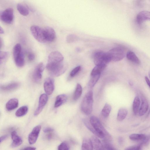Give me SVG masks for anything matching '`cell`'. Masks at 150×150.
Listing matches in <instances>:
<instances>
[{
  "mask_svg": "<svg viewBox=\"0 0 150 150\" xmlns=\"http://www.w3.org/2000/svg\"><path fill=\"white\" fill-rule=\"evenodd\" d=\"M24 55L22 52L21 54L16 59H14L15 63L19 67H22L24 65Z\"/></svg>",
  "mask_w": 150,
  "mask_h": 150,
  "instance_id": "cell-26",
  "label": "cell"
},
{
  "mask_svg": "<svg viewBox=\"0 0 150 150\" xmlns=\"http://www.w3.org/2000/svg\"><path fill=\"white\" fill-rule=\"evenodd\" d=\"M53 129L50 128H48L44 129L43 131L45 133H49L53 132Z\"/></svg>",
  "mask_w": 150,
  "mask_h": 150,
  "instance_id": "cell-40",
  "label": "cell"
},
{
  "mask_svg": "<svg viewBox=\"0 0 150 150\" xmlns=\"http://www.w3.org/2000/svg\"><path fill=\"white\" fill-rule=\"evenodd\" d=\"M111 110V106L109 104L106 103L101 111V114L104 118H107L109 116Z\"/></svg>",
  "mask_w": 150,
  "mask_h": 150,
  "instance_id": "cell-29",
  "label": "cell"
},
{
  "mask_svg": "<svg viewBox=\"0 0 150 150\" xmlns=\"http://www.w3.org/2000/svg\"><path fill=\"white\" fill-rule=\"evenodd\" d=\"M8 136L7 135H6L1 136V139H0L1 143L2 142L6 140Z\"/></svg>",
  "mask_w": 150,
  "mask_h": 150,
  "instance_id": "cell-41",
  "label": "cell"
},
{
  "mask_svg": "<svg viewBox=\"0 0 150 150\" xmlns=\"http://www.w3.org/2000/svg\"><path fill=\"white\" fill-rule=\"evenodd\" d=\"M78 39V38L77 36L72 34L68 35L66 38L67 42L69 43H73Z\"/></svg>",
  "mask_w": 150,
  "mask_h": 150,
  "instance_id": "cell-33",
  "label": "cell"
},
{
  "mask_svg": "<svg viewBox=\"0 0 150 150\" xmlns=\"http://www.w3.org/2000/svg\"><path fill=\"white\" fill-rule=\"evenodd\" d=\"M101 74L92 75L89 83V86L90 87L93 88L94 86L99 80Z\"/></svg>",
  "mask_w": 150,
  "mask_h": 150,
  "instance_id": "cell-30",
  "label": "cell"
},
{
  "mask_svg": "<svg viewBox=\"0 0 150 150\" xmlns=\"http://www.w3.org/2000/svg\"><path fill=\"white\" fill-rule=\"evenodd\" d=\"M141 145H134L130 147L126 148L125 150H141Z\"/></svg>",
  "mask_w": 150,
  "mask_h": 150,
  "instance_id": "cell-38",
  "label": "cell"
},
{
  "mask_svg": "<svg viewBox=\"0 0 150 150\" xmlns=\"http://www.w3.org/2000/svg\"><path fill=\"white\" fill-rule=\"evenodd\" d=\"M0 18L4 23L10 24L13 22L14 19V10L11 8H8L1 13Z\"/></svg>",
  "mask_w": 150,
  "mask_h": 150,
  "instance_id": "cell-7",
  "label": "cell"
},
{
  "mask_svg": "<svg viewBox=\"0 0 150 150\" xmlns=\"http://www.w3.org/2000/svg\"><path fill=\"white\" fill-rule=\"evenodd\" d=\"M30 30L32 35L37 41L41 43L47 42L43 28L38 26L33 25L31 27Z\"/></svg>",
  "mask_w": 150,
  "mask_h": 150,
  "instance_id": "cell-6",
  "label": "cell"
},
{
  "mask_svg": "<svg viewBox=\"0 0 150 150\" xmlns=\"http://www.w3.org/2000/svg\"><path fill=\"white\" fill-rule=\"evenodd\" d=\"M45 37L47 42H52L55 39L56 37L54 30L50 27H47L43 28Z\"/></svg>",
  "mask_w": 150,
  "mask_h": 150,
  "instance_id": "cell-11",
  "label": "cell"
},
{
  "mask_svg": "<svg viewBox=\"0 0 150 150\" xmlns=\"http://www.w3.org/2000/svg\"><path fill=\"white\" fill-rule=\"evenodd\" d=\"M11 137L13 142L11 144L12 147H16L21 145L23 142L22 139L19 136L16 132H12L11 134Z\"/></svg>",
  "mask_w": 150,
  "mask_h": 150,
  "instance_id": "cell-15",
  "label": "cell"
},
{
  "mask_svg": "<svg viewBox=\"0 0 150 150\" xmlns=\"http://www.w3.org/2000/svg\"><path fill=\"white\" fill-rule=\"evenodd\" d=\"M130 139L134 141H141V145L147 143L149 141V137L143 134H133L129 136Z\"/></svg>",
  "mask_w": 150,
  "mask_h": 150,
  "instance_id": "cell-12",
  "label": "cell"
},
{
  "mask_svg": "<svg viewBox=\"0 0 150 150\" xmlns=\"http://www.w3.org/2000/svg\"><path fill=\"white\" fill-rule=\"evenodd\" d=\"M103 146L104 150H116L111 144L106 142H104Z\"/></svg>",
  "mask_w": 150,
  "mask_h": 150,
  "instance_id": "cell-37",
  "label": "cell"
},
{
  "mask_svg": "<svg viewBox=\"0 0 150 150\" xmlns=\"http://www.w3.org/2000/svg\"><path fill=\"white\" fill-rule=\"evenodd\" d=\"M140 100L138 96L135 97L133 102L132 110L133 113L135 115H138L140 105Z\"/></svg>",
  "mask_w": 150,
  "mask_h": 150,
  "instance_id": "cell-21",
  "label": "cell"
},
{
  "mask_svg": "<svg viewBox=\"0 0 150 150\" xmlns=\"http://www.w3.org/2000/svg\"><path fill=\"white\" fill-rule=\"evenodd\" d=\"M107 53L111 61L114 62L119 61L122 60L126 55L124 49L120 47L114 48Z\"/></svg>",
  "mask_w": 150,
  "mask_h": 150,
  "instance_id": "cell-5",
  "label": "cell"
},
{
  "mask_svg": "<svg viewBox=\"0 0 150 150\" xmlns=\"http://www.w3.org/2000/svg\"><path fill=\"white\" fill-rule=\"evenodd\" d=\"M128 114V110L125 108L120 109L118 113L117 119L119 121H122L126 117Z\"/></svg>",
  "mask_w": 150,
  "mask_h": 150,
  "instance_id": "cell-24",
  "label": "cell"
},
{
  "mask_svg": "<svg viewBox=\"0 0 150 150\" xmlns=\"http://www.w3.org/2000/svg\"><path fill=\"white\" fill-rule=\"evenodd\" d=\"M44 87L45 92L46 94L50 95L52 94L54 91V84L53 80L51 78H47L44 83Z\"/></svg>",
  "mask_w": 150,
  "mask_h": 150,
  "instance_id": "cell-13",
  "label": "cell"
},
{
  "mask_svg": "<svg viewBox=\"0 0 150 150\" xmlns=\"http://www.w3.org/2000/svg\"><path fill=\"white\" fill-rule=\"evenodd\" d=\"M22 48L21 45L19 43L16 44L14 46L13 49V55L14 59H15L19 57L22 53Z\"/></svg>",
  "mask_w": 150,
  "mask_h": 150,
  "instance_id": "cell-28",
  "label": "cell"
},
{
  "mask_svg": "<svg viewBox=\"0 0 150 150\" xmlns=\"http://www.w3.org/2000/svg\"><path fill=\"white\" fill-rule=\"evenodd\" d=\"M126 57L129 61L139 65L141 64L140 59L134 52L130 51L126 54Z\"/></svg>",
  "mask_w": 150,
  "mask_h": 150,
  "instance_id": "cell-20",
  "label": "cell"
},
{
  "mask_svg": "<svg viewBox=\"0 0 150 150\" xmlns=\"http://www.w3.org/2000/svg\"><path fill=\"white\" fill-rule=\"evenodd\" d=\"M48 99V97L47 94H44L41 95L38 107L34 113L35 116H38L41 113L47 103Z\"/></svg>",
  "mask_w": 150,
  "mask_h": 150,
  "instance_id": "cell-9",
  "label": "cell"
},
{
  "mask_svg": "<svg viewBox=\"0 0 150 150\" xmlns=\"http://www.w3.org/2000/svg\"><path fill=\"white\" fill-rule=\"evenodd\" d=\"M41 128L40 125L35 127L30 133L28 137V141L30 144L32 145L36 143Z\"/></svg>",
  "mask_w": 150,
  "mask_h": 150,
  "instance_id": "cell-10",
  "label": "cell"
},
{
  "mask_svg": "<svg viewBox=\"0 0 150 150\" xmlns=\"http://www.w3.org/2000/svg\"><path fill=\"white\" fill-rule=\"evenodd\" d=\"M93 103V93L90 91L85 95L81 103V110L85 114L89 115L92 113Z\"/></svg>",
  "mask_w": 150,
  "mask_h": 150,
  "instance_id": "cell-2",
  "label": "cell"
},
{
  "mask_svg": "<svg viewBox=\"0 0 150 150\" xmlns=\"http://www.w3.org/2000/svg\"><path fill=\"white\" fill-rule=\"evenodd\" d=\"M36 148L34 147H28L24 148L21 150H36Z\"/></svg>",
  "mask_w": 150,
  "mask_h": 150,
  "instance_id": "cell-42",
  "label": "cell"
},
{
  "mask_svg": "<svg viewBox=\"0 0 150 150\" xmlns=\"http://www.w3.org/2000/svg\"><path fill=\"white\" fill-rule=\"evenodd\" d=\"M58 150H70V147L67 143L63 142L59 146Z\"/></svg>",
  "mask_w": 150,
  "mask_h": 150,
  "instance_id": "cell-35",
  "label": "cell"
},
{
  "mask_svg": "<svg viewBox=\"0 0 150 150\" xmlns=\"http://www.w3.org/2000/svg\"><path fill=\"white\" fill-rule=\"evenodd\" d=\"M20 86V84L18 83L13 82L1 86V91L5 92H11L16 89Z\"/></svg>",
  "mask_w": 150,
  "mask_h": 150,
  "instance_id": "cell-16",
  "label": "cell"
},
{
  "mask_svg": "<svg viewBox=\"0 0 150 150\" xmlns=\"http://www.w3.org/2000/svg\"><path fill=\"white\" fill-rule=\"evenodd\" d=\"M81 67L80 66H78L74 68L71 72L70 76L71 77H73L77 74L80 71Z\"/></svg>",
  "mask_w": 150,
  "mask_h": 150,
  "instance_id": "cell-36",
  "label": "cell"
},
{
  "mask_svg": "<svg viewBox=\"0 0 150 150\" xmlns=\"http://www.w3.org/2000/svg\"><path fill=\"white\" fill-rule=\"evenodd\" d=\"M145 78L146 83L150 88V81L149 80L147 77H145Z\"/></svg>",
  "mask_w": 150,
  "mask_h": 150,
  "instance_id": "cell-43",
  "label": "cell"
},
{
  "mask_svg": "<svg viewBox=\"0 0 150 150\" xmlns=\"http://www.w3.org/2000/svg\"><path fill=\"white\" fill-rule=\"evenodd\" d=\"M17 8L20 13L24 16H27L29 14V11L28 8L22 4L18 3Z\"/></svg>",
  "mask_w": 150,
  "mask_h": 150,
  "instance_id": "cell-25",
  "label": "cell"
},
{
  "mask_svg": "<svg viewBox=\"0 0 150 150\" xmlns=\"http://www.w3.org/2000/svg\"><path fill=\"white\" fill-rule=\"evenodd\" d=\"M45 67L42 63L39 64L36 67L33 74V78L36 83H39L41 80L42 74L44 69Z\"/></svg>",
  "mask_w": 150,
  "mask_h": 150,
  "instance_id": "cell-8",
  "label": "cell"
},
{
  "mask_svg": "<svg viewBox=\"0 0 150 150\" xmlns=\"http://www.w3.org/2000/svg\"><path fill=\"white\" fill-rule=\"evenodd\" d=\"M64 59L63 56L58 53L52 52L50 54L46 68L52 76H60L67 70L68 66L64 62Z\"/></svg>",
  "mask_w": 150,
  "mask_h": 150,
  "instance_id": "cell-1",
  "label": "cell"
},
{
  "mask_svg": "<svg viewBox=\"0 0 150 150\" xmlns=\"http://www.w3.org/2000/svg\"><path fill=\"white\" fill-rule=\"evenodd\" d=\"M146 20H150V11H142L137 15L136 21L139 24H141L143 22Z\"/></svg>",
  "mask_w": 150,
  "mask_h": 150,
  "instance_id": "cell-14",
  "label": "cell"
},
{
  "mask_svg": "<svg viewBox=\"0 0 150 150\" xmlns=\"http://www.w3.org/2000/svg\"><path fill=\"white\" fill-rule=\"evenodd\" d=\"M91 140L93 147L95 150H104L103 145L98 138L96 137L93 136Z\"/></svg>",
  "mask_w": 150,
  "mask_h": 150,
  "instance_id": "cell-23",
  "label": "cell"
},
{
  "mask_svg": "<svg viewBox=\"0 0 150 150\" xmlns=\"http://www.w3.org/2000/svg\"><path fill=\"white\" fill-rule=\"evenodd\" d=\"M94 62L96 66H107L111 60L107 53L102 51L96 52L94 56Z\"/></svg>",
  "mask_w": 150,
  "mask_h": 150,
  "instance_id": "cell-4",
  "label": "cell"
},
{
  "mask_svg": "<svg viewBox=\"0 0 150 150\" xmlns=\"http://www.w3.org/2000/svg\"><path fill=\"white\" fill-rule=\"evenodd\" d=\"M142 103L139 109V115L140 116L144 115L147 112L149 108V103L147 99L144 97L142 98Z\"/></svg>",
  "mask_w": 150,
  "mask_h": 150,
  "instance_id": "cell-17",
  "label": "cell"
},
{
  "mask_svg": "<svg viewBox=\"0 0 150 150\" xmlns=\"http://www.w3.org/2000/svg\"><path fill=\"white\" fill-rule=\"evenodd\" d=\"M149 78H150V69L149 71Z\"/></svg>",
  "mask_w": 150,
  "mask_h": 150,
  "instance_id": "cell-45",
  "label": "cell"
},
{
  "mask_svg": "<svg viewBox=\"0 0 150 150\" xmlns=\"http://www.w3.org/2000/svg\"><path fill=\"white\" fill-rule=\"evenodd\" d=\"M19 104L18 100L16 98L12 99L9 100L6 105V108L8 111H11L17 108Z\"/></svg>",
  "mask_w": 150,
  "mask_h": 150,
  "instance_id": "cell-18",
  "label": "cell"
},
{
  "mask_svg": "<svg viewBox=\"0 0 150 150\" xmlns=\"http://www.w3.org/2000/svg\"><path fill=\"white\" fill-rule=\"evenodd\" d=\"M0 33H1V34H3L4 33V30L1 26L0 27Z\"/></svg>",
  "mask_w": 150,
  "mask_h": 150,
  "instance_id": "cell-44",
  "label": "cell"
},
{
  "mask_svg": "<svg viewBox=\"0 0 150 150\" xmlns=\"http://www.w3.org/2000/svg\"><path fill=\"white\" fill-rule=\"evenodd\" d=\"M67 99V96L65 95H58L56 98L54 104V107L57 108L61 106L66 101Z\"/></svg>",
  "mask_w": 150,
  "mask_h": 150,
  "instance_id": "cell-19",
  "label": "cell"
},
{
  "mask_svg": "<svg viewBox=\"0 0 150 150\" xmlns=\"http://www.w3.org/2000/svg\"><path fill=\"white\" fill-rule=\"evenodd\" d=\"M106 66H96L93 70L91 76L96 74H101V72L106 67Z\"/></svg>",
  "mask_w": 150,
  "mask_h": 150,
  "instance_id": "cell-31",
  "label": "cell"
},
{
  "mask_svg": "<svg viewBox=\"0 0 150 150\" xmlns=\"http://www.w3.org/2000/svg\"><path fill=\"white\" fill-rule=\"evenodd\" d=\"M89 122L97 133L98 137L103 139L108 134L99 119L97 117L95 116L91 117L90 118Z\"/></svg>",
  "mask_w": 150,
  "mask_h": 150,
  "instance_id": "cell-3",
  "label": "cell"
},
{
  "mask_svg": "<svg viewBox=\"0 0 150 150\" xmlns=\"http://www.w3.org/2000/svg\"><path fill=\"white\" fill-rule=\"evenodd\" d=\"M28 58L30 61H32L35 59V55L32 53L29 52L28 54Z\"/></svg>",
  "mask_w": 150,
  "mask_h": 150,
  "instance_id": "cell-39",
  "label": "cell"
},
{
  "mask_svg": "<svg viewBox=\"0 0 150 150\" xmlns=\"http://www.w3.org/2000/svg\"><path fill=\"white\" fill-rule=\"evenodd\" d=\"M82 93V88L81 85L78 84L76 90L74 92L73 96L74 100H78L81 96Z\"/></svg>",
  "mask_w": 150,
  "mask_h": 150,
  "instance_id": "cell-27",
  "label": "cell"
},
{
  "mask_svg": "<svg viewBox=\"0 0 150 150\" xmlns=\"http://www.w3.org/2000/svg\"><path fill=\"white\" fill-rule=\"evenodd\" d=\"M93 147L91 140L88 139H84L82 147V150H93Z\"/></svg>",
  "mask_w": 150,
  "mask_h": 150,
  "instance_id": "cell-22",
  "label": "cell"
},
{
  "mask_svg": "<svg viewBox=\"0 0 150 150\" xmlns=\"http://www.w3.org/2000/svg\"><path fill=\"white\" fill-rule=\"evenodd\" d=\"M27 107L24 106L20 108L16 112V116L18 117H21L25 115L28 111Z\"/></svg>",
  "mask_w": 150,
  "mask_h": 150,
  "instance_id": "cell-32",
  "label": "cell"
},
{
  "mask_svg": "<svg viewBox=\"0 0 150 150\" xmlns=\"http://www.w3.org/2000/svg\"><path fill=\"white\" fill-rule=\"evenodd\" d=\"M9 55V52L7 51H1L0 57H1V64L6 60Z\"/></svg>",
  "mask_w": 150,
  "mask_h": 150,
  "instance_id": "cell-34",
  "label": "cell"
}]
</instances>
